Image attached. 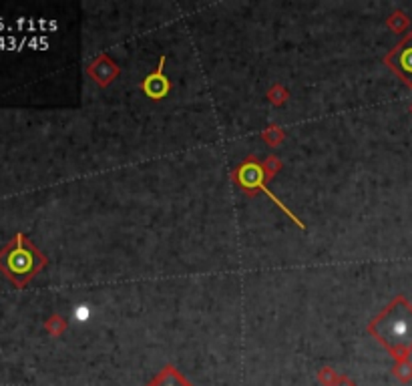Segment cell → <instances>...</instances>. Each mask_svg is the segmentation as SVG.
<instances>
[{"mask_svg":"<svg viewBox=\"0 0 412 386\" xmlns=\"http://www.w3.org/2000/svg\"><path fill=\"white\" fill-rule=\"evenodd\" d=\"M368 332L394 358L402 360L412 352V304L404 296L394 300L368 324Z\"/></svg>","mask_w":412,"mask_h":386,"instance_id":"obj_1","label":"cell"},{"mask_svg":"<svg viewBox=\"0 0 412 386\" xmlns=\"http://www.w3.org/2000/svg\"><path fill=\"white\" fill-rule=\"evenodd\" d=\"M46 266V257L22 234L12 237L0 252V272L17 288H24Z\"/></svg>","mask_w":412,"mask_h":386,"instance_id":"obj_2","label":"cell"},{"mask_svg":"<svg viewBox=\"0 0 412 386\" xmlns=\"http://www.w3.org/2000/svg\"><path fill=\"white\" fill-rule=\"evenodd\" d=\"M271 177V173H269L268 167H264V165H260L258 161H253V159H247L246 163L235 172V181L246 190V192H253V190H260V192H264L268 197H271V201H276L278 205H280V210L284 212V214H288L296 223H298V228H302L304 230V223L300 221V219H296V215L289 212L288 208L280 201V199H276L271 192H269L268 187L264 185L266 183V179Z\"/></svg>","mask_w":412,"mask_h":386,"instance_id":"obj_3","label":"cell"},{"mask_svg":"<svg viewBox=\"0 0 412 386\" xmlns=\"http://www.w3.org/2000/svg\"><path fill=\"white\" fill-rule=\"evenodd\" d=\"M384 63L388 64L406 85L412 86V33L402 43H398L392 48L386 55Z\"/></svg>","mask_w":412,"mask_h":386,"instance_id":"obj_4","label":"cell"},{"mask_svg":"<svg viewBox=\"0 0 412 386\" xmlns=\"http://www.w3.org/2000/svg\"><path fill=\"white\" fill-rule=\"evenodd\" d=\"M169 89H171L169 79L165 77V57H161L157 68L141 83V91H143L149 99H155L157 101V99H163L165 95L169 93Z\"/></svg>","mask_w":412,"mask_h":386,"instance_id":"obj_5","label":"cell"},{"mask_svg":"<svg viewBox=\"0 0 412 386\" xmlns=\"http://www.w3.org/2000/svg\"><path fill=\"white\" fill-rule=\"evenodd\" d=\"M147 386H191L186 378L179 374L177 368L173 366H165L163 370L159 372V376L155 380H151Z\"/></svg>","mask_w":412,"mask_h":386,"instance_id":"obj_6","label":"cell"},{"mask_svg":"<svg viewBox=\"0 0 412 386\" xmlns=\"http://www.w3.org/2000/svg\"><path fill=\"white\" fill-rule=\"evenodd\" d=\"M342 386H356V385H354V383H348V380H344V378H342Z\"/></svg>","mask_w":412,"mask_h":386,"instance_id":"obj_7","label":"cell"}]
</instances>
